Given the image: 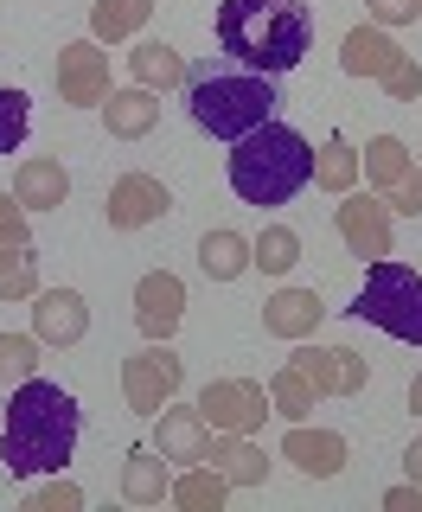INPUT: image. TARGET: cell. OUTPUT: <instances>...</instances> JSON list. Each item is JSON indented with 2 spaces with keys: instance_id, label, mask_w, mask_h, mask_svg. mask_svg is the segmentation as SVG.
<instances>
[{
  "instance_id": "12",
  "label": "cell",
  "mask_w": 422,
  "mask_h": 512,
  "mask_svg": "<svg viewBox=\"0 0 422 512\" xmlns=\"http://www.w3.org/2000/svg\"><path fill=\"white\" fill-rule=\"evenodd\" d=\"M180 314H186V282H180V276L154 269V276L135 282V327L148 333V340H173Z\"/></svg>"
},
{
  "instance_id": "17",
  "label": "cell",
  "mask_w": 422,
  "mask_h": 512,
  "mask_svg": "<svg viewBox=\"0 0 422 512\" xmlns=\"http://www.w3.org/2000/svg\"><path fill=\"white\" fill-rule=\"evenodd\" d=\"M320 320H327V308L314 288H275L263 301V333H275V340H307Z\"/></svg>"
},
{
  "instance_id": "32",
  "label": "cell",
  "mask_w": 422,
  "mask_h": 512,
  "mask_svg": "<svg viewBox=\"0 0 422 512\" xmlns=\"http://www.w3.org/2000/svg\"><path fill=\"white\" fill-rule=\"evenodd\" d=\"M26 128H32V103H26V90H0V154L20 148Z\"/></svg>"
},
{
  "instance_id": "36",
  "label": "cell",
  "mask_w": 422,
  "mask_h": 512,
  "mask_svg": "<svg viewBox=\"0 0 422 512\" xmlns=\"http://www.w3.org/2000/svg\"><path fill=\"white\" fill-rule=\"evenodd\" d=\"M384 506H391V512H422V487H416V480H403V487L384 493Z\"/></svg>"
},
{
  "instance_id": "15",
  "label": "cell",
  "mask_w": 422,
  "mask_h": 512,
  "mask_svg": "<svg viewBox=\"0 0 422 512\" xmlns=\"http://www.w3.org/2000/svg\"><path fill=\"white\" fill-rule=\"evenodd\" d=\"M154 448L167 461H180V468H192V461H205V448H211V423L199 416V404L180 410V404H167L154 416Z\"/></svg>"
},
{
  "instance_id": "37",
  "label": "cell",
  "mask_w": 422,
  "mask_h": 512,
  "mask_svg": "<svg viewBox=\"0 0 422 512\" xmlns=\"http://www.w3.org/2000/svg\"><path fill=\"white\" fill-rule=\"evenodd\" d=\"M403 474H410V480H416V487H422V436L410 442V455H403Z\"/></svg>"
},
{
  "instance_id": "2",
  "label": "cell",
  "mask_w": 422,
  "mask_h": 512,
  "mask_svg": "<svg viewBox=\"0 0 422 512\" xmlns=\"http://www.w3.org/2000/svg\"><path fill=\"white\" fill-rule=\"evenodd\" d=\"M224 58H237L243 71L282 77L295 71L314 45V7L307 0H218L211 13Z\"/></svg>"
},
{
  "instance_id": "3",
  "label": "cell",
  "mask_w": 422,
  "mask_h": 512,
  "mask_svg": "<svg viewBox=\"0 0 422 512\" xmlns=\"http://www.w3.org/2000/svg\"><path fill=\"white\" fill-rule=\"evenodd\" d=\"M224 180H231V192L243 205H288L307 180H314V141H307L301 128L269 116L263 128H250L243 141H231Z\"/></svg>"
},
{
  "instance_id": "27",
  "label": "cell",
  "mask_w": 422,
  "mask_h": 512,
  "mask_svg": "<svg viewBox=\"0 0 422 512\" xmlns=\"http://www.w3.org/2000/svg\"><path fill=\"white\" fill-rule=\"evenodd\" d=\"M295 263H301V237L288 231V224H269L263 237H250V269H263V276H288Z\"/></svg>"
},
{
  "instance_id": "26",
  "label": "cell",
  "mask_w": 422,
  "mask_h": 512,
  "mask_svg": "<svg viewBox=\"0 0 422 512\" xmlns=\"http://www.w3.org/2000/svg\"><path fill=\"white\" fill-rule=\"evenodd\" d=\"M148 13H154V0H96L90 7V32L96 39H135L141 26H148Z\"/></svg>"
},
{
  "instance_id": "9",
  "label": "cell",
  "mask_w": 422,
  "mask_h": 512,
  "mask_svg": "<svg viewBox=\"0 0 422 512\" xmlns=\"http://www.w3.org/2000/svg\"><path fill=\"white\" fill-rule=\"evenodd\" d=\"M58 96L71 109H103L109 103V52L96 39H77V45H64L58 52Z\"/></svg>"
},
{
  "instance_id": "16",
  "label": "cell",
  "mask_w": 422,
  "mask_h": 512,
  "mask_svg": "<svg viewBox=\"0 0 422 512\" xmlns=\"http://www.w3.org/2000/svg\"><path fill=\"white\" fill-rule=\"evenodd\" d=\"M282 461H295V468L307 480H333L339 468H346V436H333V429H307L295 423L282 436Z\"/></svg>"
},
{
  "instance_id": "6",
  "label": "cell",
  "mask_w": 422,
  "mask_h": 512,
  "mask_svg": "<svg viewBox=\"0 0 422 512\" xmlns=\"http://www.w3.org/2000/svg\"><path fill=\"white\" fill-rule=\"evenodd\" d=\"M180 378H186V365H180V352H173L167 340L141 346L135 359H122V391H128V410L160 416V410L173 404V391H180Z\"/></svg>"
},
{
  "instance_id": "8",
  "label": "cell",
  "mask_w": 422,
  "mask_h": 512,
  "mask_svg": "<svg viewBox=\"0 0 422 512\" xmlns=\"http://www.w3.org/2000/svg\"><path fill=\"white\" fill-rule=\"evenodd\" d=\"M365 180L378 186V199L403 218H422V173L410 167V148L397 135H378L365 148Z\"/></svg>"
},
{
  "instance_id": "7",
  "label": "cell",
  "mask_w": 422,
  "mask_h": 512,
  "mask_svg": "<svg viewBox=\"0 0 422 512\" xmlns=\"http://www.w3.org/2000/svg\"><path fill=\"white\" fill-rule=\"evenodd\" d=\"M269 391L256 378H211L205 391H199V416L218 436H250V429H263V416H269Z\"/></svg>"
},
{
  "instance_id": "33",
  "label": "cell",
  "mask_w": 422,
  "mask_h": 512,
  "mask_svg": "<svg viewBox=\"0 0 422 512\" xmlns=\"http://www.w3.org/2000/svg\"><path fill=\"white\" fill-rule=\"evenodd\" d=\"M26 506H32V512H77V506H84V487L52 474L45 487H32V493H26Z\"/></svg>"
},
{
  "instance_id": "4",
  "label": "cell",
  "mask_w": 422,
  "mask_h": 512,
  "mask_svg": "<svg viewBox=\"0 0 422 512\" xmlns=\"http://www.w3.org/2000/svg\"><path fill=\"white\" fill-rule=\"evenodd\" d=\"M186 109L192 122L205 128V135L218 141H243L250 128H263L275 109H282V96L263 71H231V64H192L186 77Z\"/></svg>"
},
{
  "instance_id": "34",
  "label": "cell",
  "mask_w": 422,
  "mask_h": 512,
  "mask_svg": "<svg viewBox=\"0 0 422 512\" xmlns=\"http://www.w3.org/2000/svg\"><path fill=\"white\" fill-rule=\"evenodd\" d=\"M384 90H391V96H397V103H416V90H422V71H416V64H410V58H403V64H397V71H391V77H384Z\"/></svg>"
},
{
  "instance_id": "31",
  "label": "cell",
  "mask_w": 422,
  "mask_h": 512,
  "mask_svg": "<svg viewBox=\"0 0 422 512\" xmlns=\"http://www.w3.org/2000/svg\"><path fill=\"white\" fill-rule=\"evenodd\" d=\"M39 372V333H0V384H26Z\"/></svg>"
},
{
  "instance_id": "35",
  "label": "cell",
  "mask_w": 422,
  "mask_h": 512,
  "mask_svg": "<svg viewBox=\"0 0 422 512\" xmlns=\"http://www.w3.org/2000/svg\"><path fill=\"white\" fill-rule=\"evenodd\" d=\"M422 13V0H371V20H384V26H410Z\"/></svg>"
},
{
  "instance_id": "5",
  "label": "cell",
  "mask_w": 422,
  "mask_h": 512,
  "mask_svg": "<svg viewBox=\"0 0 422 512\" xmlns=\"http://www.w3.org/2000/svg\"><path fill=\"white\" fill-rule=\"evenodd\" d=\"M352 314L371 320L378 333H391V340L422 346V276L410 263L378 256V263L365 269V288H359V301H352Z\"/></svg>"
},
{
  "instance_id": "14",
  "label": "cell",
  "mask_w": 422,
  "mask_h": 512,
  "mask_svg": "<svg viewBox=\"0 0 422 512\" xmlns=\"http://www.w3.org/2000/svg\"><path fill=\"white\" fill-rule=\"evenodd\" d=\"M32 333H39L45 346H77L90 333V308L77 288H39L32 295Z\"/></svg>"
},
{
  "instance_id": "28",
  "label": "cell",
  "mask_w": 422,
  "mask_h": 512,
  "mask_svg": "<svg viewBox=\"0 0 422 512\" xmlns=\"http://www.w3.org/2000/svg\"><path fill=\"white\" fill-rule=\"evenodd\" d=\"M39 295V256L26 244H0V301H32Z\"/></svg>"
},
{
  "instance_id": "20",
  "label": "cell",
  "mask_w": 422,
  "mask_h": 512,
  "mask_svg": "<svg viewBox=\"0 0 422 512\" xmlns=\"http://www.w3.org/2000/svg\"><path fill=\"white\" fill-rule=\"evenodd\" d=\"M173 493V474H167V455L148 442V448H128L122 461V500L128 506H160Z\"/></svg>"
},
{
  "instance_id": "29",
  "label": "cell",
  "mask_w": 422,
  "mask_h": 512,
  "mask_svg": "<svg viewBox=\"0 0 422 512\" xmlns=\"http://www.w3.org/2000/svg\"><path fill=\"white\" fill-rule=\"evenodd\" d=\"M314 384H307V372L301 365H282V372H275V384H269V404H275V416H288V423H301L307 410H314Z\"/></svg>"
},
{
  "instance_id": "10",
  "label": "cell",
  "mask_w": 422,
  "mask_h": 512,
  "mask_svg": "<svg viewBox=\"0 0 422 512\" xmlns=\"http://www.w3.org/2000/svg\"><path fill=\"white\" fill-rule=\"evenodd\" d=\"M339 237H346L352 256H365V263H378V256H391V205L378 199V192H346V205L333 212Z\"/></svg>"
},
{
  "instance_id": "30",
  "label": "cell",
  "mask_w": 422,
  "mask_h": 512,
  "mask_svg": "<svg viewBox=\"0 0 422 512\" xmlns=\"http://www.w3.org/2000/svg\"><path fill=\"white\" fill-rule=\"evenodd\" d=\"M352 180H359V154L346 148V135H333L327 148L314 154V186H327V192H352Z\"/></svg>"
},
{
  "instance_id": "25",
  "label": "cell",
  "mask_w": 422,
  "mask_h": 512,
  "mask_svg": "<svg viewBox=\"0 0 422 512\" xmlns=\"http://www.w3.org/2000/svg\"><path fill=\"white\" fill-rule=\"evenodd\" d=\"M224 493H231V480L211 468V461H192V468H186L180 480H173V493H167V500H180L186 512H218V506H224Z\"/></svg>"
},
{
  "instance_id": "24",
  "label": "cell",
  "mask_w": 422,
  "mask_h": 512,
  "mask_svg": "<svg viewBox=\"0 0 422 512\" xmlns=\"http://www.w3.org/2000/svg\"><path fill=\"white\" fill-rule=\"evenodd\" d=\"M199 269L211 282H237L243 269H250V237L231 231V224H218V231L199 237Z\"/></svg>"
},
{
  "instance_id": "18",
  "label": "cell",
  "mask_w": 422,
  "mask_h": 512,
  "mask_svg": "<svg viewBox=\"0 0 422 512\" xmlns=\"http://www.w3.org/2000/svg\"><path fill=\"white\" fill-rule=\"evenodd\" d=\"M339 64H346L352 77H391L397 64H403V45L391 39V32H378V26H352L346 32V45H339Z\"/></svg>"
},
{
  "instance_id": "21",
  "label": "cell",
  "mask_w": 422,
  "mask_h": 512,
  "mask_svg": "<svg viewBox=\"0 0 422 512\" xmlns=\"http://www.w3.org/2000/svg\"><path fill=\"white\" fill-rule=\"evenodd\" d=\"M128 71H135V84H141V90H154V96H160V90H186L192 64L173 52L167 39H141L135 52H128Z\"/></svg>"
},
{
  "instance_id": "13",
  "label": "cell",
  "mask_w": 422,
  "mask_h": 512,
  "mask_svg": "<svg viewBox=\"0 0 422 512\" xmlns=\"http://www.w3.org/2000/svg\"><path fill=\"white\" fill-rule=\"evenodd\" d=\"M288 365H301L307 384H314L320 397H327V391H333V397H352V391H365V378H371L365 359H359L352 346H301Z\"/></svg>"
},
{
  "instance_id": "22",
  "label": "cell",
  "mask_w": 422,
  "mask_h": 512,
  "mask_svg": "<svg viewBox=\"0 0 422 512\" xmlns=\"http://www.w3.org/2000/svg\"><path fill=\"white\" fill-rule=\"evenodd\" d=\"M205 461H211L224 480H231V487H263V480H269V455H263L250 436H211Z\"/></svg>"
},
{
  "instance_id": "11",
  "label": "cell",
  "mask_w": 422,
  "mask_h": 512,
  "mask_svg": "<svg viewBox=\"0 0 422 512\" xmlns=\"http://www.w3.org/2000/svg\"><path fill=\"white\" fill-rule=\"evenodd\" d=\"M167 212H173V192L160 186L154 173H122V180L109 186V199H103L109 231H141V224H154Z\"/></svg>"
},
{
  "instance_id": "19",
  "label": "cell",
  "mask_w": 422,
  "mask_h": 512,
  "mask_svg": "<svg viewBox=\"0 0 422 512\" xmlns=\"http://www.w3.org/2000/svg\"><path fill=\"white\" fill-rule=\"evenodd\" d=\"M13 199L26 205V212H52V205L71 199V173H64V160L39 154V160H20V173H13Z\"/></svg>"
},
{
  "instance_id": "23",
  "label": "cell",
  "mask_w": 422,
  "mask_h": 512,
  "mask_svg": "<svg viewBox=\"0 0 422 512\" xmlns=\"http://www.w3.org/2000/svg\"><path fill=\"white\" fill-rule=\"evenodd\" d=\"M103 122H109V135L116 141H141V135H154V122H160V96L154 90H109V103H103Z\"/></svg>"
},
{
  "instance_id": "1",
  "label": "cell",
  "mask_w": 422,
  "mask_h": 512,
  "mask_svg": "<svg viewBox=\"0 0 422 512\" xmlns=\"http://www.w3.org/2000/svg\"><path fill=\"white\" fill-rule=\"evenodd\" d=\"M77 429H84V410L64 384L32 372L7 404V429H0V468L13 480L32 474H64V461L77 455Z\"/></svg>"
},
{
  "instance_id": "38",
  "label": "cell",
  "mask_w": 422,
  "mask_h": 512,
  "mask_svg": "<svg viewBox=\"0 0 422 512\" xmlns=\"http://www.w3.org/2000/svg\"><path fill=\"white\" fill-rule=\"evenodd\" d=\"M410 410H422V372H416V384H410Z\"/></svg>"
}]
</instances>
